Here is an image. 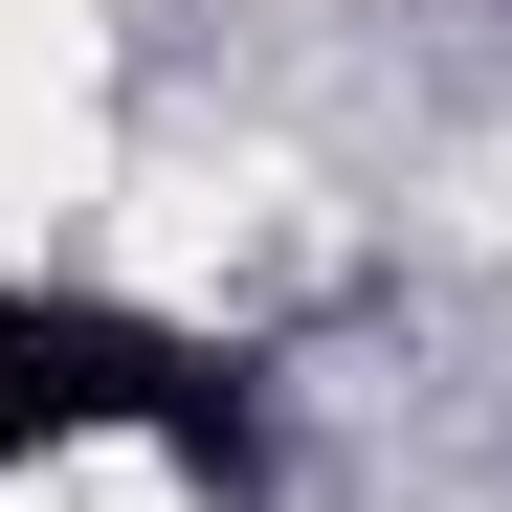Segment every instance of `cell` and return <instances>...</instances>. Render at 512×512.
I'll use <instances>...</instances> for the list:
<instances>
[{
    "mask_svg": "<svg viewBox=\"0 0 512 512\" xmlns=\"http://www.w3.org/2000/svg\"><path fill=\"white\" fill-rule=\"evenodd\" d=\"M23 446H156L201 512L268 490V401H245L223 334H156V312H90V290H0V468Z\"/></svg>",
    "mask_w": 512,
    "mask_h": 512,
    "instance_id": "cell-1",
    "label": "cell"
}]
</instances>
